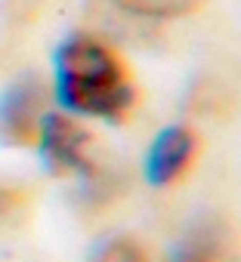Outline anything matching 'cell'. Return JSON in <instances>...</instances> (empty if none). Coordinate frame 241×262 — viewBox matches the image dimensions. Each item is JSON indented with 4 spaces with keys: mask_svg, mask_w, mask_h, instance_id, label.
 <instances>
[{
    "mask_svg": "<svg viewBox=\"0 0 241 262\" xmlns=\"http://www.w3.org/2000/svg\"><path fill=\"white\" fill-rule=\"evenodd\" d=\"M198 158V136L192 126H164L161 133L155 136V142L149 145L146 155V179L158 188L176 185Z\"/></svg>",
    "mask_w": 241,
    "mask_h": 262,
    "instance_id": "4",
    "label": "cell"
},
{
    "mask_svg": "<svg viewBox=\"0 0 241 262\" xmlns=\"http://www.w3.org/2000/svg\"><path fill=\"white\" fill-rule=\"evenodd\" d=\"M34 148L41 151L44 164L59 173V176H74V173H90L93 170V133L84 126L81 117L68 114V111H56L50 108Z\"/></svg>",
    "mask_w": 241,
    "mask_h": 262,
    "instance_id": "3",
    "label": "cell"
},
{
    "mask_svg": "<svg viewBox=\"0 0 241 262\" xmlns=\"http://www.w3.org/2000/svg\"><path fill=\"white\" fill-rule=\"evenodd\" d=\"M53 96L62 111L108 123L127 120L139 102V90L124 56L90 31L65 37L56 50Z\"/></svg>",
    "mask_w": 241,
    "mask_h": 262,
    "instance_id": "1",
    "label": "cell"
},
{
    "mask_svg": "<svg viewBox=\"0 0 241 262\" xmlns=\"http://www.w3.org/2000/svg\"><path fill=\"white\" fill-rule=\"evenodd\" d=\"M170 262H235V244L229 228L216 219L195 222L176 244Z\"/></svg>",
    "mask_w": 241,
    "mask_h": 262,
    "instance_id": "5",
    "label": "cell"
},
{
    "mask_svg": "<svg viewBox=\"0 0 241 262\" xmlns=\"http://www.w3.org/2000/svg\"><path fill=\"white\" fill-rule=\"evenodd\" d=\"M120 13H130L136 19H152V22H173L186 19L201 10L204 0H111Z\"/></svg>",
    "mask_w": 241,
    "mask_h": 262,
    "instance_id": "6",
    "label": "cell"
},
{
    "mask_svg": "<svg viewBox=\"0 0 241 262\" xmlns=\"http://www.w3.org/2000/svg\"><path fill=\"white\" fill-rule=\"evenodd\" d=\"M90 262H149V253L130 234H111L93 250Z\"/></svg>",
    "mask_w": 241,
    "mask_h": 262,
    "instance_id": "7",
    "label": "cell"
},
{
    "mask_svg": "<svg viewBox=\"0 0 241 262\" xmlns=\"http://www.w3.org/2000/svg\"><path fill=\"white\" fill-rule=\"evenodd\" d=\"M47 111L50 86L37 74L16 77L0 93V142L13 148H34Z\"/></svg>",
    "mask_w": 241,
    "mask_h": 262,
    "instance_id": "2",
    "label": "cell"
},
{
    "mask_svg": "<svg viewBox=\"0 0 241 262\" xmlns=\"http://www.w3.org/2000/svg\"><path fill=\"white\" fill-rule=\"evenodd\" d=\"M19 210H22V194H19L16 188L0 185V222H4V219H13Z\"/></svg>",
    "mask_w": 241,
    "mask_h": 262,
    "instance_id": "8",
    "label": "cell"
}]
</instances>
